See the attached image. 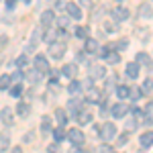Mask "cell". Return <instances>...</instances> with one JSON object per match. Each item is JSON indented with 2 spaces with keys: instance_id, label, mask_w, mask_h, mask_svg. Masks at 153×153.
Returning a JSON list of instances; mask_svg holds the SVG:
<instances>
[{
  "instance_id": "484cf974",
  "label": "cell",
  "mask_w": 153,
  "mask_h": 153,
  "mask_svg": "<svg viewBox=\"0 0 153 153\" xmlns=\"http://www.w3.org/2000/svg\"><path fill=\"white\" fill-rule=\"evenodd\" d=\"M117 96L120 98V100H123V98H129V96H131V90L127 88V86H118V88H117Z\"/></svg>"
},
{
  "instance_id": "603a6c76",
  "label": "cell",
  "mask_w": 153,
  "mask_h": 153,
  "mask_svg": "<svg viewBox=\"0 0 153 153\" xmlns=\"http://www.w3.org/2000/svg\"><path fill=\"white\" fill-rule=\"evenodd\" d=\"M41 133L43 135H49L51 133V118L49 117H43V120H41Z\"/></svg>"
},
{
  "instance_id": "f546056e",
  "label": "cell",
  "mask_w": 153,
  "mask_h": 153,
  "mask_svg": "<svg viewBox=\"0 0 153 153\" xmlns=\"http://www.w3.org/2000/svg\"><path fill=\"white\" fill-rule=\"evenodd\" d=\"M29 63V59H27V55H21V57H16V61H14V65L19 68V70H23L25 65Z\"/></svg>"
},
{
  "instance_id": "8992f818",
  "label": "cell",
  "mask_w": 153,
  "mask_h": 153,
  "mask_svg": "<svg viewBox=\"0 0 153 153\" xmlns=\"http://www.w3.org/2000/svg\"><path fill=\"white\" fill-rule=\"evenodd\" d=\"M129 14H131V12L127 10L125 6H117V8L112 10V19H114L117 23H123V21H127V19H129Z\"/></svg>"
},
{
  "instance_id": "4fadbf2b",
  "label": "cell",
  "mask_w": 153,
  "mask_h": 153,
  "mask_svg": "<svg viewBox=\"0 0 153 153\" xmlns=\"http://www.w3.org/2000/svg\"><path fill=\"white\" fill-rule=\"evenodd\" d=\"M53 21H55V12L53 10H45L41 14V25H43L45 29H49V27L53 25Z\"/></svg>"
},
{
  "instance_id": "ffe728a7",
  "label": "cell",
  "mask_w": 153,
  "mask_h": 153,
  "mask_svg": "<svg viewBox=\"0 0 153 153\" xmlns=\"http://www.w3.org/2000/svg\"><path fill=\"white\" fill-rule=\"evenodd\" d=\"M139 143H141L143 147H149V145H153V131H147V133H143L141 137H139Z\"/></svg>"
},
{
  "instance_id": "7402d4cb",
  "label": "cell",
  "mask_w": 153,
  "mask_h": 153,
  "mask_svg": "<svg viewBox=\"0 0 153 153\" xmlns=\"http://www.w3.org/2000/svg\"><path fill=\"white\" fill-rule=\"evenodd\" d=\"M135 61H137L139 65H151V57H149L147 53H137Z\"/></svg>"
},
{
  "instance_id": "bcb514c9",
  "label": "cell",
  "mask_w": 153,
  "mask_h": 153,
  "mask_svg": "<svg viewBox=\"0 0 153 153\" xmlns=\"http://www.w3.org/2000/svg\"><path fill=\"white\" fill-rule=\"evenodd\" d=\"M74 153H84V149H82V147H76V149H74Z\"/></svg>"
},
{
  "instance_id": "cb8c5ba5",
  "label": "cell",
  "mask_w": 153,
  "mask_h": 153,
  "mask_svg": "<svg viewBox=\"0 0 153 153\" xmlns=\"http://www.w3.org/2000/svg\"><path fill=\"white\" fill-rule=\"evenodd\" d=\"M41 76H43V74H41V71L39 70H31V71H27V80H29V82H39V80H41Z\"/></svg>"
},
{
  "instance_id": "f6af8a7d",
  "label": "cell",
  "mask_w": 153,
  "mask_h": 153,
  "mask_svg": "<svg viewBox=\"0 0 153 153\" xmlns=\"http://www.w3.org/2000/svg\"><path fill=\"white\" fill-rule=\"evenodd\" d=\"M4 57H6V53H4V51H0V63L4 61Z\"/></svg>"
},
{
  "instance_id": "f1b7e54d",
  "label": "cell",
  "mask_w": 153,
  "mask_h": 153,
  "mask_svg": "<svg viewBox=\"0 0 153 153\" xmlns=\"http://www.w3.org/2000/svg\"><path fill=\"white\" fill-rule=\"evenodd\" d=\"M8 143H10V139H8V135H6V133H4V135H0V153L8 147Z\"/></svg>"
},
{
  "instance_id": "4316f807",
  "label": "cell",
  "mask_w": 153,
  "mask_h": 153,
  "mask_svg": "<svg viewBox=\"0 0 153 153\" xmlns=\"http://www.w3.org/2000/svg\"><path fill=\"white\" fill-rule=\"evenodd\" d=\"M10 84H12V78H10V76H0V90L10 88Z\"/></svg>"
},
{
  "instance_id": "7c38bea8",
  "label": "cell",
  "mask_w": 153,
  "mask_h": 153,
  "mask_svg": "<svg viewBox=\"0 0 153 153\" xmlns=\"http://www.w3.org/2000/svg\"><path fill=\"white\" fill-rule=\"evenodd\" d=\"M86 98H88V102H94V104H98V102L102 100V92H100V90H96V88H88Z\"/></svg>"
},
{
  "instance_id": "3957f363",
  "label": "cell",
  "mask_w": 153,
  "mask_h": 153,
  "mask_svg": "<svg viewBox=\"0 0 153 153\" xmlns=\"http://www.w3.org/2000/svg\"><path fill=\"white\" fill-rule=\"evenodd\" d=\"M100 55L104 57L106 63H118L120 61V55H118V51H110V47H104V51H100Z\"/></svg>"
},
{
  "instance_id": "83f0119b",
  "label": "cell",
  "mask_w": 153,
  "mask_h": 153,
  "mask_svg": "<svg viewBox=\"0 0 153 153\" xmlns=\"http://www.w3.org/2000/svg\"><path fill=\"white\" fill-rule=\"evenodd\" d=\"M88 27H76V37H80V39H88Z\"/></svg>"
},
{
  "instance_id": "9c48e42d",
  "label": "cell",
  "mask_w": 153,
  "mask_h": 153,
  "mask_svg": "<svg viewBox=\"0 0 153 153\" xmlns=\"http://www.w3.org/2000/svg\"><path fill=\"white\" fill-rule=\"evenodd\" d=\"M110 112H112V117H114V118H123L127 112H129V106L123 104V102H118V104L112 106V110H110Z\"/></svg>"
},
{
  "instance_id": "ab89813d",
  "label": "cell",
  "mask_w": 153,
  "mask_h": 153,
  "mask_svg": "<svg viewBox=\"0 0 153 153\" xmlns=\"http://www.w3.org/2000/svg\"><path fill=\"white\" fill-rule=\"evenodd\" d=\"M127 45H129V41H127V39H123V41H118V43H117L118 51H120V49H125V47H127Z\"/></svg>"
},
{
  "instance_id": "44dd1931",
  "label": "cell",
  "mask_w": 153,
  "mask_h": 153,
  "mask_svg": "<svg viewBox=\"0 0 153 153\" xmlns=\"http://www.w3.org/2000/svg\"><path fill=\"white\" fill-rule=\"evenodd\" d=\"M55 120H57L59 127H63V125L68 123V112H65L63 108H57V110H55Z\"/></svg>"
},
{
  "instance_id": "f35d334b",
  "label": "cell",
  "mask_w": 153,
  "mask_h": 153,
  "mask_svg": "<svg viewBox=\"0 0 153 153\" xmlns=\"http://www.w3.org/2000/svg\"><path fill=\"white\" fill-rule=\"evenodd\" d=\"M33 139H35V133H33V131H29V133L25 135V139H23V141H25V143H29V141H33Z\"/></svg>"
},
{
  "instance_id": "1f68e13d",
  "label": "cell",
  "mask_w": 153,
  "mask_h": 153,
  "mask_svg": "<svg viewBox=\"0 0 153 153\" xmlns=\"http://www.w3.org/2000/svg\"><path fill=\"white\" fill-rule=\"evenodd\" d=\"M21 94H23V86H21V84H16V86H12V88H10V96L19 98Z\"/></svg>"
},
{
  "instance_id": "74e56055",
  "label": "cell",
  "mask_w": 153,
  "mask_h": 153,
  "mask_svg": "<svg viewBox=\"0 0 153 153\" xmlns=\"http://www.w3.org/2000/svg\"><path fill=\"white\" fill-rule=\"evenodd\" d=\"M131 96H133V100H139L143 96V90H139V88H135V90H131Z\"/></svg>"
},
{
  "instance_id": "6da1fadb",
  "label": "cell",
  "mask_w": 153,
  "mask_h": 153,
  "mask_svg": "<svg viewBox=\"0 0 153 153\" xmlns=\"http://www.w3.org/2000/svg\"><path fill=\"white\" fill-rule=\"evenodd\" d=\"M49 55L53 59H61L65 55V43H61V41H53V43H49Z\"/></svg>"
},
{
  "instance_id": "4dcf8cb0",
  "label": "cell",
  "mask_w": 153,
  "mask_h": 153,
  "mask_svg": "<svg viewBox=\"0 0 153 153\" xmlns=\"http://www.w3.org/2000/svg\"><path fill=\"white\" fill-rule=\"evenodd\" d=\"M43 39L47 41V43H53V41H57V31L53 33V31H47L45 35H43Z\"/></svg>"
},
{
  "instance_id": "e575fe53",
  "label": "cell",
  "mask_w": 153,
  "mask_h": 153,
  "mask_svg": "<svg viewBox=\"0 0 153 153\" xmlns=\"http://www.w3.org/2000/svg\"><path fill=\"white\" fill-rule=\"evenodd\" d=\"M145 112H147V117H149L147 123H151V120H153V102H149V104L145 106Z\"/></svg>"
},
{
  "instance_id": "7dc6e473",
  "label": "cell",
  "mask_w": 153,
  "mask_h": 153,
  "mask_svg": "<svg viewBox=\"0 0 153 153\" xmlns=\"http://www.w3.org/2000/svg\"><path fill=\"white\" fill-rule=\"evenodd\" d=\"M23 2H25V4H31V0H23Z\"/></svg>"
},
{
  "instance_id": "52a82bcc",
  "label": "cell",
  "mask_w": 153,
  "mask_h": 153,
  "mask_svg": "<svg viewBox=\"0 0 153 153\" xmlns=\"http://www.w3.org/2000/svg\"><path fill=\"white\" fill-rule=\"evenodd\" d=\"M33 63H35V70H39L41 74H49V63H47V59L43 57V55H37Z\"/></svg>"
},
{
  "instance_id": "7a4b0ae2",
  "label": "cell",
  "mask_w": 153,
  "mask_h": 153,
  "mask_svg": "<svg viewBox=\"0 0 153 153\" xmlns=\"http://www.w3.org/2000/svg\"><path fill=\"white\" fill-rule=\"evenodd\" d=\"M68 139L71 141V145H76V147H82V145H84V139H86V137H84V133H82L80 129H71L70 133H68Z\"/></svg>"
},
{
  "instance_id": "5bb4252c",
  "label": "cell",
  "mask_w": 153,
  "mask_h": 153,
  "mask_svg": "<svg viewBox=\"0 0 153 153\" xmlns=\"http://www.w3.org/2000/svg\"><path fill=\"white\" fill-rule=\"evenodd\" d=\"M43 39V35H41V31L39 29H35L33 33H31V41H29V47H27V51H35V47H37V43Z\"/></svg>"
},
{
  "instance_id": "7bdbcfd3",
  "label": "cell",
  "mask_w": 153,
  "mask_h": 153,
  "mask_svg": "<svg viewBox=\"0 0 153 153\" xmlns=\"http://www.w3.org/2000/svg\"><path fill=\"white\" fill-rule=\"evenodd\" d=\"M57 143H53V145H51V147H49V153H57Z\"/></svg>"
},
{
  "instance_id": "30bf717a",
  "label": "cell",
  "mask_w": 153,
  "mask_h": 153,
  "mask_svg": "<svg viewBox=\"0 0 153 153\" xmlns=\"http://www.w3.org/2000/svg\"><path fill=\"white\" fill-rule=\"evenodd\" d=\"M90 76H92L94 80H100V78L106 76V68L104 65H96V63H92V65H90Z\"/></svg>"
},
{
  "instance_id": "e0dca14e",
  "label": "cell",
  "mask_w": 153,
  "mask_h": 153,
  "mask_svg": "<svg viewBox=\"0 0 153 153\" xmlns=\"http://www.w3.org/2000/svg\"><path fill=\"white\" fill-rule=\"evenodd\" d=\"M86 51H88V53H98V49H100V43H98V41H96V39H92V37H88V39H86Z\"/></svg>"
},
{
  "instance_id": "ba28073f",
  "label": "cell",
  "mask_w": 153,
  "mask_h": 153,
  "mask_svg": "<svg viewBox=\"0 0 153 153\" xmlns=\"http://www.w3.org/2000/svg\"><path fill=\"white\" fill-rule=\"evenodd\" d=\"M76 120H78L80 125H90V123H92V112H90V110L80 108V112L76 114Z\"/></svg>"
},
{
  "instance_id": "2e32d148",
  "label": "cell",
  "mask_w": 153,
  "mask_h": 153,
  "mask_svg": "<svg viewBox=\"0 0 153 153\" xmlns=\"http://www.w3.org/2000/svg\"><path fill=\"white\" fill-rule=\"evenodd\" d=\"M0 120H2L4 125H12V123H14V117H12V110L8 108V106L0 110Z\"/></svg>"
},
{
  "instance_id": "d6a6232c",
  "label": "cell",
  "mask_w": 153,
  "mask_h": 153,
  "mask_svg": "<svg viewBox=\"0 0 153 153\" xmlns=\"http://www.w3.org/2000/svg\"><path fill=\"white\" fill-rule=\"evenodd\" d=\"M10 78H12V82H16V84H21V82H23V78H25V74H23V70H19V71H14V74H12Z\"/></svg>"
},
{
  "instance_id": "5b68a950",
  "label": "cell",
  "mask_w": 153,
  "mask_h": 153,
  "mask_svg": "<svg viewBox=\"0 0 153 153\" xmlns=\"http://www.w3.org/2000/svg\"><path fill=\"white\" fill-rule=\"evenodd\" d=\"M102 139L104 141H110V139H114L117 137V127L112 125V123H104V127H102Z\"/></svg>"
},
{
  "instance_id": "b9f144b4",
  "label": "cell",
  "mask_w": 153,
  "mask_h": 153,
  "mask_svg": "<svg viewBox=\"0 0 153 153\" xmlns=\"http://www.w3.org/2000/svg\"><path fill=\"white\" fill-rule=\"evenodd\" d=\"M133 114H135V117H141V114H143V110H141V108H137V106H135V108H133Z\"/></svg>"
},
{
  "instance_id": "9a60e30c",
  "label": "cell",
  "mask_w": 153,
  "mask_h": 153,
  "mask_svg": "<svg viewBox=\"0 0 153 153\" xmlns=\"http://www.w3.org/2000/svg\"><path fill=\"white\" fill-rule=\"evenodd\" d=\"M61 74H63L65 78H70V80H74V78L78 76V65H76V63H68V65H63V70H61Z\"/></svg>"
},
{
  "instance_id": "d4e9b609",
  "label": "cell",
  "mask_w": 153,
  "mask_h": 153,
  "mask_svg": "<svg viewBox=\"0 0 153 153\" xmlns=\"http://www.w3.org/2000/svg\"><path fill=\"white\" fill-rule=\"evenodd\" d=\"M53 137H55V143H59V141H63V139L68 137V133L63 131V127H59V129L53 131Z\"/></svg>"
},
{
  "instance_id": "d590c367",
  "label": "cell",
  "mask_w": 153,
  "mask_h": 153,
  "mask_svg": "<svg viewBox=\"0 0 153 153\" xmlns=\"http://www.w3.org/2000/svg\"><path fill=\"white\" fill-rule=\"evenodd\" d=\"M57 23H59V27H61V29H65V27L70 25V19H68V16H59Z\"/></svg>"
},
{
  "instance_id": "d6986e66",
  "label": "cell",
  "mask_w": 153,
  "mask_h": 153,
  "mask_svg": "<svg viewBox=\"0 0 153 153\" xmlns=\"http://www.w3.org/2000/svg\"><path fill=\"white\" fill-rule=\"evenodd\" d=\"M16 112H19V117L27 118L31 114V106L27 104V102H19V104H16Z\"/></svg>"
},
{
  "instance_id": "8fae6325",
  "label": "cell",
  "mask_w": 153,
  "mask_h": 153,
  "mask_svg": "<svg viewBox=\"0 0 153 153\" xmlns=\"http://www.w3.org/2000/svg\"><path fill=\"white\" fill-rule=\"evenodd\" d=\"M125 71H127V76H129L131 80H137V78H139V63H137V61H131V63H127Z\"/></svg>"
},
{
  "instance_id": "8d00e7d4",
  "label": "cell",
  "mask_w": 153,
  "mask_h": 153,
  "mask_svg": "<svg viewBox=\"0 0 153 153\" xmlns=\"http://www.w3.org/2000/svg\"><path fill=\"white\" fill-rule=\"evenodd\" d=\"M68 90H70L71 94H76V92H78V90H80V84L76 82V80H71V84H70V88H68Z\"/></svg>"
},
{
  "instance_id": "ee69618b",
  "label": "cell",
  "mask_w": 153,
  "mask_h": 153,
  "mask_svg": "<svg viewBox=\"0 0 153 153\" xmlns=\"http://www.w3.org/2000/svg\"><path fill=\"white\" fill-rule=\"evenodd\" d=\"M12 153H23V149L21 147H12Z\"/></svg>"
},
{
  "instance_id": "ac0fdd59",
  "label": "cell",
  "mask_w": 153,
  "mask_h": 153,
  "mask_svg": "<svg viewBox=\"0 0 153 153\" xmlns=\"http://www.w3.org/2000/svg\"><path fill=\"white\" fill-rule=\"evenodd\" d=\"M139 16H141V19H151V16H153V8H151V4L143 2L141 6H139Z\"/></svg>"
},
{
  "instance_id": "60d3db41",
  "label": "cell",
  "mask_w": 153,
  "mask_h": 153,
  "mask_svg": "<svg viewBox=\"0 0 153 153\" xmlns=\"http://www.w3.org/2000/svg\"><path fill=\"white\" fill-rule=\"evenodd\" d=\"M14 4H16V0H6V8H8V10L14 8Z\"/></svg>"
},
{
  "instance_id": "277c9868",
  "label": "cell",
  "mask_w": 153,
  "mask_h": 153,
  "mask_svg": "<svg viewBox=\"0 0 153 153\" xmlns=\"http://www.w3.org/2000/svg\"><path fill=\"white\" fill-rule=\"evenodd\" d=\"M65 10L70 14V19H74V21H80V19H82V8H80L76 2H68V4H65Z\"/></svg>"
},
{
  "instance_id": "836d02e7",
  "label": "cell",
  "mask_w": 153,
  "mask_h": 153,
  "mask_svg": "<svg viewBox=\"0 0 153 153\" xmlns=\"http://www.w3.org/2000/svg\"><path fill=\"white\" fill-rule=\"evenodd\" d=\"M141 90H143V92H153V82H151V80H145Z\"/></svg>"
}]
</instances>
